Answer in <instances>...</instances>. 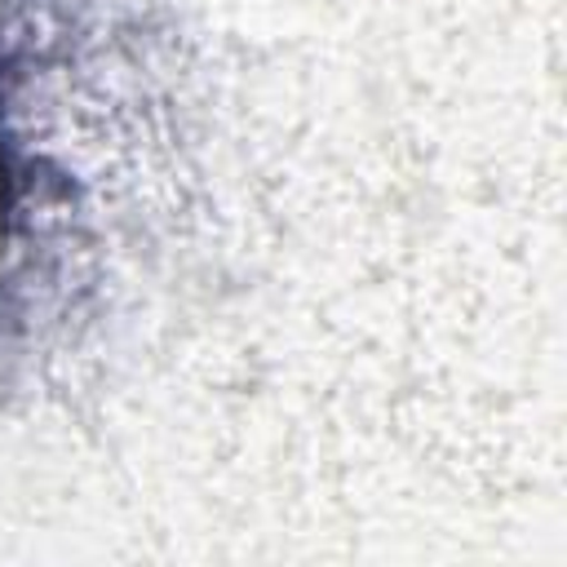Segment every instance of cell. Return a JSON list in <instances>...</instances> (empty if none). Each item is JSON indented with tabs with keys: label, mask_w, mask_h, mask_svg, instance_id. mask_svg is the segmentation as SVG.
I'll return each mask as SVG.
<instances>
[{
	"label": "cell",
	"mask_w": 567,
	"mask_h": 567,
	"mask_svg": "<svg viewBox=\"0 0 567 567\" xmlns=\"http://www.w3.org/2000/svg\"><path fill=\"white\" fill-rule=\"evenodd\" d=\"M53 62L0 27V323L22 319L18 288L53 270L84 213V177L62 159Z\"/></svg>",
	"instance_id": "6da1fadb"
}]
</instances>
